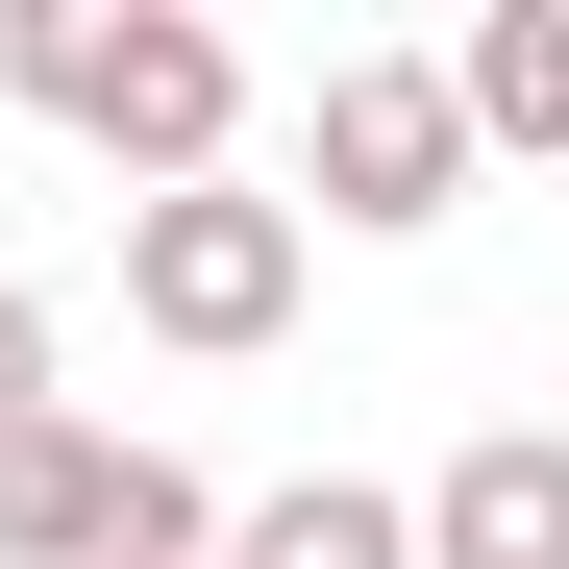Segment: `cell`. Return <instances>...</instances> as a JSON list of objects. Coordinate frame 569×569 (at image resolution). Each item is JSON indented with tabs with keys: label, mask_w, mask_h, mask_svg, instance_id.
<instances>
[{
	"label": "cell",
	"mask_w": 569,
	"mask_h": 569,
	"mask_svg": "<svg viewBox=\"0 0 569 569\" xmlns=\"http://www.w3.org/2000/svg\"><path fill=\"white\" fill-rule=\"evenodd\" d=\"M397 520H421V569H569V446H545V421H496V446H446Z\"/></svg>",
	"instance_id": "5"
},
{
	"label": "cell",
	"mask_w": 569,
	"mask_h": 569,
	"mask_svg": "<svg viewBox=\"0 0 569 569\" xmlns=\"http://www.w3.org/2000/svg\"><path fill=\"white\" fill-rule=\"evenodd\" d=\"M298 173H322V223H347V248H421V223L470 199L446 50H322V124H298Z\"/></svg>",
	"instance_id": "4"
},
{
	"label": "cell",
	"mask_w": 569,
	"mask_h": 569,
	"mask_svg": "<svg viewBox=\"0 0 569 569\" xmlns=\"http://www.w3.org/2000/svg\"><path fill=\"white\" fill-rule=\"evenodd\" d=\"M50 371H74V322H50V298H0V446L50 421Z\"/></svg>",
	"instance_id": "8"
},
{
	"label": "cell",
	"mask_w": 569,
	"mask_h": 569,
	"mask_svg": "<svg viewBox=\"0 0 569 569\" xmlns=\"http://www.w3.org/2000/svg\"><path fill=\"white\" fill-rule=\"evenodd\" d=\"M0 74H26V124H74L124 199L223 173V124H248V50L199 0H0Z\"/></svg>",
	"instance_id": "1"
},
{
	"label": "cell",
	"mask_w": 569,
	"mask_h": 569,
	"mask_svg": "<svg viewBox=\"0 0 569 569\" xmlns=\"http://www.w3.org/2000/svg\"><path fill=\"white\" fill-rule=\"evenodd\" d=\"M0 569H223V496L173 446H124V421L50 397L26 446H0Z\"/></svg>",
	"instance_id": "2"
},
{
	"label": "cell",
	"mask_w": 569,
	"mask_h": 569,
	"mask_svg": "<svg viewBox=\"0 0 569 569\" xmlns=\"http://www.w3.org/2000/svg\"><path fill=\"white\" fill-rule=\"evenodd\" d=\"M223 569H421V520L371 496V470H298V496H248V520H223Z\"/></svg>",
	"instance_id": "7"
},
{
	"label": "cell",
	"mask_w": 569,
	"mask_h": 569,
	"mask_svg": "<svg viewBox=\"0 0 569 569\" xmlns=\"http://www.w3.org/2000/svg\"><path fill=\"white\" fill-rule=\"evenodd\" d=\"M446 124L470 149H569V0H496V26L446 50Z\"/></svg>",
	"instance_id": "6"
},
{
	"label": "cell",
	"mask_w": 569,
	"mask_h": 569,
	"mask_svg": "<svg viewBox=\"0 0 569 569\" xmlns=\"http://www.w3.org/2000/svg\"><path fill=\"white\" fill-rule=\"evenodd\" d=\"M124 322L149 347H272L298 322V199H248V173H173V199H124Z\"/></svg>",
	"instance_id": "3"
}]
</instances>
